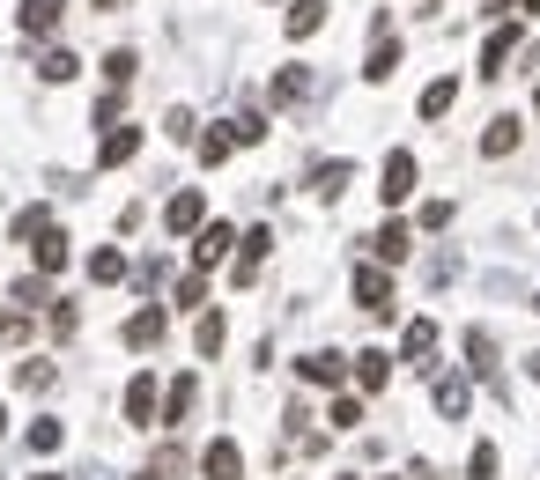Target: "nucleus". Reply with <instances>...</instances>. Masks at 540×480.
Returning a JSON list of instances; mask_svg holds the SVG:
<instances>
[{
	"instance_id": "obj_1",
	"label": "nucleus",
	"mask_w": 540,
	"mask_h": 480,
	"mask_svg": "<svg viewBox=\"0 0 540 480\" xmlns=\"http://www.w3.org/2000/svg\"><path fill=\"white\" fill-rule=\"evenodd\" d=\"M370 37H378V45H370V60H363V82H393V74H400V37H393V15H378V23H370Z\"/></svg>"
},
{
	"instance_id": "obj_2",
	"label": "nucleus",
	"mask_w": 540,
	"mask_h": 480,
	"mask_svg": "<svg viewBox=\"0 0 540 480\" xmlns=\"http://www.w3.org/2000/svg\"><path fill=\"white\" fill-rule=\"evenodd\" d=\"M348 288H356V303H363L370 318H385V311H393V266H378V259H370V266H356V281H348Z\"/></svg>"
},
{
	"instance_id": "obj_3",
	"label": "nucleus",
	"mask_w": 540,
	"mask_h": 480,
	"mask_svg": "<svg viewBox=\"0 0 540 480\" xmlns=\"http://www.w3.org/2000/svg\"><path fill=\"white\" fill-rule=\"evenodd\" d=\"M415 178H422V163L407 156V148H393V156H385V170H378V200H385V207H400L407 192H415Z\"/></svg>"
},
{
	"instance_id": "obj_4",
	"label": "nucleus",
	"mask_w": 540,
	"mask_h": 480,
	"mask_svg": "<svg viewBox=\"0 0 540 480\" xmlns=\"http://www.w3.org/2000/svg\"><path fill=\"white\" fill-rule=\"evenodd\" d=\"M163 229H171V237H200V229H208V200H200V192H171Z\"/></svg>"
},
{
	"instance_id": "obj_5",
	"label": "nucleus",
	"mask_w": 540,
	"mask_h": 480,
	"mask_svg": "<svg viewBox=\"0 0 540 480\" xmlns=\"http://www.w3.org/2000/svg\"><path fill=\"white\" fill-rule=\"evenodd\" d=\"M126 421H134V429H156V421H163V392H156V377H134V384H126Z\"/></svg>"
},
{
	"instance_id": "obj_6",
	"label": "nucleus",
	"mask_w": 540,
	"mask_h": 480,
	"mask_svg": "<svg viewBox=\"0 0 540 480\" xmlns=\"http://www.w3.org/2000/svg\"><path fill=\"white\" fill-rule=\"evenodd\" d=\"M230 244H245V237H237L230 222H208V229L193 237V266H200V274H208V266H222V259H230Z\"/></svg>"
},
{
	"instance_id": "obj_7",
	"label": "nucleus",
	"mask_w": 540,
	"mask_h": 480,
	"mask_svg": "<svg viewBox=\"0 0 540 480\" xmlns=\"http://www.w3.org/2000/svg\"><path fill=\"white\" fill-rule=\"evenodd\" d=\"M511 52H518V23H496L489 45H481V67H474V74H481V82H496V74L511 67Z\"/></svg>"
},
{
	"instance_id": "obj_8",
	"label": "nucleus",
	"mask_w": 540,
	"mask_h": 480,
	"mask_svg": "<svg viewBox=\"0 0 540 480\" xmlns=\"http://www.w3.org/2000/svg\"><path fill=\"white\" fill-rule=\"evenodd\" d=\"M200 480H245V451H237L230 436H215V444L200 451Z\"/></svg>"
},
{
	"instance_id": "obj_9",
	"label": "nucleus",
	"mask_w": 540,
	"mask_h": 480,
	"mask_svg": "<svg viewBox=\"0 0 540 480\" xmlns=\"http://www.w3.org/2000/svg\"><path fill=\"white\" fill-rule=\"evenodd\" d=\"M163 333H171V311H163V303H141V311L126 318V348H156Z\"/></svg>"
},
{
	"instance_id": "obj_10",
	"label": "nucleus",
	"mask_w": 540,
	"mask_h": 480,
	"mask_svg": "<svg viewBox=\"0 0 540 480\" xmlns=\"http://www.w3.org/2000/svg\"><path fill=\"white\" fill-rule=\"evenodd\" d=\"M296 377L304 384H348V355L341 348H311L304 362H296Z\"/></svg>"
},
{
	"instance_id": "obj_11",
	"label": "nucleus",
	"mask_w": 540,
	"mask_h": 480,
	"mask_svg": "<svg viewBox=\"0 0 540 480\" xmlns=\"http://www.w3.org/2000/svg\"><path fill=\"white\" fill-rule=\"evenodd\" d=\"M430 399H437V414H444V421H459V414L474 407V384L459 377V370H444V377L430 384Z\"/></svg>"
},
{
	"instance_id": "obj_12",
	"label": "nucleus",
	"mask_w": 540,
	"mask_h": 480,
	"mask_svg": "<svg viewBox=\"0 0 540 480\" xmlns=\"http://www.w3.org/2000/svg\"><path fill=\"white\" fill-rule=\"evenodd\" d=\"M141 156V126H111L104 141H97V170H119V163H134Z\"/></svg>"
},
{
	"instance_id": "obj_13",
	"label": "nucleus",
	"mask_w": 540,
	"mask_h": 480,
	"mask_svg": "<svg viewBox=\"0 0 540 480\" xmlns=\"http://www.w3.org/2000/svg\"><path fill=\"white\" fill-rule=\"evenodd\" d=\"M348 185H356V163H348V156H326V163H311V192H319V200H341Z\"/></svg>"
},
{
	"instance_id": "obj_14",
	"label": "nucleus",
	"mask_w": 540,
	"mask_h": 480,
	"mask_svg": "<svg viewBox=\"0 0 540 480\" xmlns=\"http://www.w3.org/2000/svg\"><path fill=\"white\" fill-rule=\"evenodd\" d=\"M311 89H319V82H311V67H282V74H274V82H267V96H274V104H282V111L311 104Z\"/></svg>"
},
{
	"instance_id": "obj_15",
	"label": "nucleus",
	"mask_w": 540,
	"mask_h": 480,
	"mask_svg": "<svg viewBox=\"0 0 540 480\" xmlns=\"http://www.w3.org/2000/svg\"><path fill=\"white\" fill-rule=\"evenodd\" d=\"M518 141H526V119H511V111H504V119H489V133H481V156H489V163H504Z\"/></svg>"
},
{
	"instance_id": "obj_16",
	"label": "nucleus",
	"mask_w": 540,
	"mask_h": 480,
	"mask_svg": "<svg viewBox=\"0 0 540 480\" xmlns=\"http://www.w3.org/2000/svg\"><path fill=\"white\" fill-rule=\"evenodd\" d=\"M370 252H378V266H400L407 252H415V229H407V222L393 215V222L378 229V237H370Z\"/></svg>"
},
{
	"instance_id": "obj_17",
	"label": "nucleus",
	"mask_w": 540,
	"mask_h": 480,
	"mask_svg": "<svg viewBox=\"0 0 540 480\" xmlns=\"http://www.w3.org/2000/svg\"><path fill=\"white\" fill-rule=\"evenodd\" d=\"M467 370L496 384V333L489 325H467ZM496 392H504V384H496Z\"/></svg>"
},
{
	"instance_id": "obj_18",
	"label": "nucleus",
	"mask_w": 540,
	"mask_h": 480,
	"mask_svg": "<svg viewBox=\"0 0 540 480\" xmlns=\"http://www.w3.org/2000/svg\"><path fill=\"white\" fill-rule=\"evenodd\" d=\"M430 355H437V325L430 318H415L400 333V362H415V370H430Z\"/></svg>"
},
{
	"instance_id": "obj_19",
	"label": "nucleus",
	"mask_w": 540,
	"mask_h": 480,
	"mask_svg": "<svg viewBox=\"0 0 540 480\" xmlns=\"http://www.w3.org/2000/svg\"><path fill=\"white\" fill-rule=\"evenodd\" d=\"M60 8H67V0H23L15 23H23V37H52V30H60Z\"/></svg>"
},
{
	"instance_id": "obj_20",
	"label": "nucleus",
	"mask_w": 540,
	"mask_h": 480,
	"mask_svg": "<svg viewBox=\"0 0 540 480\" xmlns=\"http://www.w3.org/2000/svg\"><path fill=\"white\" fill-rule=\"evenodd\" d=\"M193 399H200V377H171V392H163V429H178V421L193 414Z\"/></svg>"
},
{
	"instance_id": "obj_21",
	"label": "nucleus",
	"mask_w": 540,
	"mask_h": 480,
	"mask_svg": "<svg viewBox=\"0 0 540 480\" xmlns=\"http://www.w3.org/2000/svg\"><path fill=\"white\" fill-rule=\"evenodd\" d=\"M89 281H97V288L126 281V252H119V244H97V252H89Z\"/></svg>"
},
{
	"instance_id": "obj_22",
	"label": "nucleus",
	"mask_w": 540,
	"mask_h": 480,
	"mask_svg": "<svg viewBox=\"0 0 540 480\" xmlns=\"http://www.w3.org/2000/svg\"><path fill=\"white\" fill-rule=\"evenodd\" d=\"M385 377H393V355H385V348H363V355H356V384H363V392H385Z\"/></svg>"
},
{
	"instance_id": "obj_23",
	"label": "nucleus",
	"mask_w": 540,
	"mask_h": 480,
	"mask_svg": "<svg viewBox=\"0 0 540 480\" xmlns=\"http://www.w3.org/2000/svg\"><path fill=\"white\" fill-rule=\"evenodd\" d=\"M30 259H37V274L52 281V274H60V266H67V237H60V229H45V237L30 244Z\"/></svg>"
},
{
	"instance_id": "obj_24",
	"label": "nucleus",
	"mask_w": 540,
	"mask_h": 480,
	"mask_svg": "<svg viewBox=\"0 0 540 480\" xmlns=\"http://www.w3.org/2000/svg\"><path fill=\"white\" fill-rule=\"evenodd\" d=\"M452 104H459V82H452V74H437V82L422 89V119H444Z\"/></svg>"
},
{
	"instance_id": "obj_25",
	"label": "nucleus",
	"mask_w": 540,
	"mask_h": 480,
	"mask_svg": "<svg viewBox=\"0 0 540 480\" xmlns=\"http://www.w3.org/2000/svg\"><path fill=\"white\" fill-rule=\"evenodd\" d=\"M326 30V0H289V37H311Z\"/></svg>"
},
{
	"instance_id": "obj_26",
	"label": "nucleus",
	"mask_w": 540,
	"mask_h": 480,
	"mask_svg": "<svg viewBox=\"0 0 540 480\" xmlns=\"http://www.w3.org/2000/svg\"><path fill=\"white\" fill-rule=\"evenodd\" d=\"M326 429H341V436H348V429H363V399H356V392H341V399L326 407Z\"/></svg>"
},
{
	"instance_id": "obj_27",
	"label": "nucleus",
	"mask_w": 540,
	"mask_h": 480,
	"mask_svg": "<svg viewBox=\"0 0 540 480\" xmlns=\"http://www.w3.org/2000/svg\"><path fill=\"white\" fill-rule=\"evenodd\" d=\"M45 229H52V215H45V207H23V215L8 222V237H15V244H37Z\"/></svg>"
},
{
	"instance_id": "obj_28",
	"label": "nucleus",
	"mask_w": 540,
	"mask_h": 480,
	"mask_svg": "<svg viewBox=\"0 0 540 480\" xmlns=\"http://www.w3.org/2000/svg\"><path fill=\"white\" fill-rule=\"evenodd\" d=\"M222 340H230V325H222V311H208V318L193 325V348H200V355H222Z\"/></svg>"
},
{
	"instance_id": "obj_29",
	"label": "nucleus",
	"mask_w": 540,
	"mask_h": 480,
	"mask_svg": "<svg viewBox=\"0 0 540 480\" xmlns=\"http://www.w3.org/2000/svg\"><path fill=\"white\" fill-rule=\"evenodd\" d=\"M230 148H237V133H230V126L200 133V163H208V170H215V163H230Z\"/></svg>"
},
{
	"instance_id": "obj_30",
	"label": "nucleus",
	"mask_w": 540,
	"mask_h": 480,
	"mask_svg": "<svg viewBox=\"0 0 540 480\" xmlns=\"http://www.w3.org/2000/svg\"><path fill=\"white\" fill-rule=\"evenodd\" d=\"M60 444H67V429H60L52 414H45V421H30V451H37V458H52Z\"/></svg>"
},
{
	"instance_id": "obj_31",
	"label": "nucleus",
	"mask_w": 540,
	"mask_h": 480,
	"mask_svg": "<svg viewBox=\"0 0 540 480\" xmlns=\"http://www.w3.org/2000/svg\"><path fill=\"white\" fill-rule=\"evenodd\" d=\"M37 74H45V82H74V74H82V60H74V52H60V45H52L45 60H37Z\"/></svg>"
},
{
	"instance_id": "obj_32",
	"label": "nucleus",
	"mask_w": 540,
	"mask_h": 480,
	"mask_svg": "<svg viewBox=\"0 0 540 480\" xmlns=\"http://www.w3.org/2000/svg\"><path fill=\"white\" fill-rule=\"evenodd\" d=\"M200 303H208V274H200V266H193V274L178 281V311H200Z\"/></svg>"
},
{
	"instance_id": "obj_33",
	"label": "nucleus",
	"mask_w": 540,
	"mask_h": 480,
	"mask_svg": "<svg viewBox=\"0 0 540 480\" xmlns=\"http://www.w3.org/2000/svg\"><path fill=\"white\" fill-rule=\"evenodd\" d=\"M134 67H141V60H134V52H126V45H119V52H111V60H104V82H111V89H126V82H134Z\"/></svg>"
},
{
	"instance_id": "obj_34",
	"label": "nucleus",
	"mask_w": 540,
	"mask_h": 480,
	"mask_svg": "<svg viewBox=\"0 0 540 480\" xmlns=\"http://www.w3.org/2000/svg\"><path fill=\"white\" fill-rule=\"evenodd\" d=\"M230 133H237V148H252V141H267V119H259V111H237Z\"/></svg>"
},
{
	"instance_id": "obj_35",
	"label": "nucleus",
	"mask_w": 540,
	"mask_h": 480,
	"mask_svg": "<svg viewBox=\"0 0 540 480\" xmlns=\"http://www.w3.org/2000/svg\"><path fill=\"white\" fill-rule=\"evenodd\" d=\"M23 340H30V311H8L0 318V348H23Z\"/></svg>"
},
{
	"instance_id": "obj_36",
	"label": "nucleus",
	"mask_w": 540,
	"mask_h": 480,
	"mask_svg": "<svg viewBox=\"0 0 540 480\" xmlns=\"http://www.w3.org/2000/svg\"><path fill=\"white\" fill-rule=\"evenodd\" d=\"M15 384H23V392H52V362H23Z\"/></svg>"
},
{
	"instance_id": "obj_37",
	"label": "nucleus",
	"mask_w": 540,
	"mask_h": 480,
	"mask_svg": "<svg viewBox=\"0 0 540 480\" xmlns=\"http://www.w3.org/2000/svg\"><path fill=\"white\" fill-rule=\"evenodd\" d=\"M74 325H82V311H74V303H52V340H74Z\"/></svg>"
},
{
	"instance_id": "obj_38",
	"label": "nucleus",
	"mask_w": 540,
	"mask_h": 480,
	"mask_svg": "<svg viewBox=\"0 0 540 480\" xmlns=\"http://www.w3.org/2000/svg\"><path fill=\"white\" fill-rule=\"evenodd\" d=\"M467 473H474V480H496V444H474V458H467Z\"/></svg>"
},
{
	"instance_id": "obj_39",
	"label": "nucleus",
	"mask_w": 540,
	"mask_h": 480,
	"mask_svg": "<svg viewBox=\"0 0 540 480\" xmlns=\"http://www.w3.org/2000/svg\"><path fill=\"white\" fill-rule=\"evenodd\" d=\"M163 133H171V141H193V111H185V104H178V111H171V119H163Z\"/></svg>"
},
{
	"instance_id": "obj_40",
	"label": "nucleus",
	"mask_w": 540,
	"mask_h": 480,
	"mask_svg": "<svg viewBox=\"0 0 540 480\" xmlns=\"http://www.w3.org/2000/svg\"><path fill=\"white\" fill-rule=\"evenodd\" d=\"M422 229H452V200H430V207H422Z\"/></svg>"
},
{
	"instance_id": "obj_41",
	"label": "nucleus",
	"mask_w": 540,
	"mask_h": 480,
	"mask_svg": "<svg viewBox=\"0 0 540 480\" xmlns=\"http://www.w3.org/2000/svg\"><path fill=\"white\" fill-rule=\"evenodd\" d=\"M511 8H518V15H540V0H511Z\"/></svg>"
},
{
	"instance_id": "obj_42",
	"label": "nucleus",
	"mask_w": 540,
	"mask_h": 480,
	"mask_svg": "<svg viewBox=\"0 0 540 480\" xmlns=\"http://www.w3.org/2000/svg\"><path fill=\"white\" fill-rule=\"evenodd\" d=\"M134 480H163V473H156V466H148V473H134Z\"/></svg>"
},
{
	"instance_id": "obj_43",
	"label": "nucleus",
	"mask_w": 540,
	"mask_h": 480,
	"mask_svg": "<svg viewBox=\"0 0 540 480\" xmlns=\"http://www.w3.org/2000/svg\"><path fill=\"white\" fill-rule=\"evenodd\" d=\"M0 436H8V407H0Z\"/></svg>"
},
{
	"instance_id": "obj_44",
	"label": "nucleus",
	"mask_w": 540,
	"mask_h": 480,
	"mask_svg": "<svg viewBox=\"0 0 540 480\" xmlns=\"http://www.w3.org/2000/svg\"><path fill=\"white\" fill-rule=\"evenodd\" d=\"M30 480H60V473H30Z\"/></svg>"
},
{
	"instance_id": "obj_45",
	"label": "nucleus",
	"mask_w": 540,
	"mask_h": 480,
	"mask_svg": "<svg viewBox=\"0 0 540 480\" xmlns=\"http://www.w3.org/2000/svg\"><path fill=\"white\" fill-rule=\"evenodd\" d=\"M97 8H119V0H97Z\"/></svg>"
},
{
	"instance_id": "obj_46",
	"label": "nucleus",
	"mask_w": 540,
	"mask_h": 480,
	"mask_svg": "<svg viewBox=\"0 0 540 480\" xmlns=\"http://www.w3.org/2000/svg\"><path fill=\"white\" fill-rule=\"evenodd\" d=\"M533 111H540V89H533Z\"/></svg>"
},
{
	"instance_id": "obj_47",
	"label": "nucleus",
	"mask_w": 540,
	"mask_h": 480,
	"mask_svg": "<svg viewBox=\"0 0 540 480\" xmlns=\"http://www.w3.org/2000/svg\"><path fill=\"white\" fill-rule=\"evenodd\" d=\"M533 311H540V296H533Z\"/></svg>"
},
{
	"instance_id": "obj_48",
	"label": "nucleus",
	"mask_w": 540,
	"mask_h": 480,
	"mask_svg": "<svg viewBox=\"0 0 540 480\" xmlns=\"http://www.w3.org/2000/svg\"><path fill=\"white\" fill-rule=\"evenodd\" d=\"M341 480H348V473H341Z\"/></svg>"
}]
</instances>
